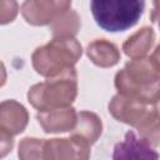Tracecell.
<instances>
[{"label":"cell","instance_id":"cell-1","mask_svg":"<svg viewBox=\"0 0 160 160\" xmlns=\"http://www.w3.org/2000/svg\"><path fill=\"white\" fill-rule=\"evenodd\" d=\"M119 94L154 105L160 99V68L150 58L131 59L115 75Z\"/></svg>","mask_w":160,"mask_h":160},{"label":"cell","instance_id":"cell-2","mask_svg":"<svg viewBox=\"0 0 160 160\" xmlns=\"http://www.w3.org/2000/svg\"><path fill=\"white\" fill-rule=\"evenodd\" d=\"M78 95V74L75 68L46 78L45 81L32 85L28 91L29 102L38 109L51 110L70 106Z\"/></svg>","mask_w":160,"mask_h":160},{"label":"cell","instance_id":"cell-3","mask_svg":"<svg viewBox=\"0 0 160 160\" xmlns=\"http://www.w3.org/2000/svg\"><path fill=\"white\" fill-rule=\"evenodd\" d=\"M81 54V45L75 38H54L50 42L35 49L31 64L38 74L51 78L74 68Z\"/></svg>","mask_w":160,"mask_h":160},{"label":"cell","instance_id":"cell-4","mask_svg":"<svg viewBox=\"0 0 160 160\" xmlns=\"http://www.w3.org/2000/svg\"><path fill=\"white\" fill-rule=\"evenodd\" d=\"M144 8L145 0H90L95 22L109 32L132 28L141 18Z\"/></svg>","mask_w":160,"mask_h":160},{"label":"cell","instance_id":"cell-5","mask_svg":"<svg viewBox=\"0 0 160 160\" xmlns=\"http://www.w3.org/2000/svg\"><path fill=\"white\" fill-rule=\"evenodd\" d=\"M71 8V0H25L21 15L34 26L50 25Z\"/></svg>","mask_w":160,"mask_h":160},{"label":"cell","instance_id":"cell-6","mask_svg":"<svg viewBox=\"0 0 160 160\" xmlns=\"http://www.w3.org/2000/svg\"><path fill=\"white\" fill-rule=\"evenodd\" d=\"M152 105L140 101L135 98L116 94L109 102V112L124 124L136 128L149 114Z\"/></svg>","mask_w":160,"mask_h":160},{"label":"cell","instance_id":"cell-7","mask_svg":"<svg viewBox=\"0 0 160 160\" xmlns=\"http://www.w3.org/2000/svg\"><path fill=\"white\" fill-rule=\"evenodd\" d=\"M90 145L75 136L44 139L41 159H88Z\"/></svg>","mask_w":160,"mask_h":160},{"label":"cell","instance_id":"cell-8","mask_svg":"<svg viewBox=\"0 0 160 160\" xmlns=\"http://www.w3.org/2000/svg\"><path fill=\"white\" fill-rule=\"evenodd\" d=\"M36 119L42 130L48 134L71 131L76 124L78 114L74 108H58L51 110L38 111Z\"/></svg>","mask_w":160,"mask_h":160},{"label":"cell","instance_id":"cell-9","mask_svg":"<svg viewBox=\"0 0 160 160\" xmlns=\"http://www.w3.org/2000/svg\"><path fill=\"white\" fill-rule=\"evenodd\" d=\"M26 109L15 100H5L0 105V132L15 136L22 132L28 125Z\"/></svg>","mask_w":160,"mask_h":160},{"label":"cell","instance_id":"cell-10","mask_svg":"<svg viewBox=\"0 0 160 160\" xmlns=\"http://www.w3.org/2000/svg\"><path fill=\"white\" fill-rule=\"evenodd\" d=\"M114 159H158L159 154L148 141L138 138L134 131L129 130L121 142L114 148Z\"/></svg>","mask_w":160,"mask_h":160},{"label":"cell","instance_id":"cell-11","mask_svg":"<svg viewBox=\"0 0 160 160\" xmlns=\"http://www.w3.org/2000/svg\"><path fill=\"white\" fill-rule=\"evenodd\" d=\"M102 132V122L101 119L91 111L82 110L78 112V119L74 129L71 130V136H75L90 146L96 142Z\"/></svg>","mask_w":160,"mask_h":160},{"label":"cell","instance_id":"cell-12","mask_svg":"<svg viewBox=\"0 0 160 160\" xmlns=\"http://www.w3.org/2000/svg\"><path fill=\"white\" fill-rule=\"evenodd\" d=\"M86 55L92 64L100 68H111L120 60L118 46L105 39H96L86 48Z\"/></svg>","mask_w":160,"mask_h":160},{"label":"cell","instance_id":"cell-13","mask_svg":"<svg viewBox=\"0 0 160 160\" xmlns=\"http://www.w3.org/2000/svg\"><path fill=\"white\" fill-rule=\"evenodd\" d=\"M155 42V32L151 28L144 26L131 36L126 39L122 44V50L130 59L145 58V55L151 50Z\"/></svg>","mask_w":160,"mask_h":160},{"label":"cell","instance_id":"cell-14","mask_svg":"<svg viewBox=\"0 0 160 160\" xmlns=\"http://www.w3.org/2000/svg\"><path fill=\"white\" fill-rule=\"evenodd\" d=\"M81 22L76 11L68 10L59 19L50 24L52 38H74L80 30Z\"/></svg>","mask_w":160,"mask_h":160},{"label":"cell","instance_id":"cell-15","mask_svg":"<svg viewBox=\"0 0 160 160\" xmlns=\"http://www.w3.org/2000/svg\"><path fill=\"white\" fill-rule=\"evenodd\" d=\"M136 129L139 136L148 141L151 146H158L160 144V114L156 111L154 105Z\"/></svg>","mask_w":160,"mask_h":160},{"label":"cell","instance_id":"cell-16","mask_svg":"<svg viewBox=\"0 0 160 160\" xmlns=\"http://www.w3.org/2000/svg\"><path fill=\"white\" fill-rule=\"evenodd\" d=\"M44 139L36 138H25L19 144V158L21 160H31V159H41Z\"/></svg>","mask_w":160,"mask_h":160},{"label":"cell","instance_id":"cell-17","mask_svg":"<svg viewBox=\"0 0 160 160\" xmlns=\"http://www.w3.org/2000/svg\"><path fill=\"white\" fill-rule=\"evenodd\" d=\"M18 2L15 0H1V15L0 21L2 25L11 22L18 15Z\"/></svg>","mask_w":160,"mask_h":160},{"label":"cell","instance_id":"cell-18","mask_svg":"<svg viewBox=\"0 0 160 160\" xmlns=\"http://www.w3.org/2000/svg\"><path fill=\"white\" fill-rule=\"evenodd\" d=\"M12 146H14V138L0 132V156L4 158L9 151L12 150Z\"/></svg>","mask_w":160,"mask_h":160},{"label":"cell","instance_id":"cell-19","mask_svg":"<svg viewBox=\"0 0 160 160\" xmlns=\"http://www.w3.org/2000/svg\"><path fill=\"white\" fill-rule=\"evenodd\" d=\"M150 20L156 24L160 29V0H152V10L150 14Z\"/></svg>","mask_w":160,"mask_h":160},{"label":"cell","instance_id":"cell-20","mask_svg":"<svg viewBox=\"0 0 160 160\" xmlns=\"http://www.w3.org/2000/svg\"><path fill=\"white\" fill-rule=\"evenodd\" d=\"M151 59L156 62V65L160 68V44L155 48V50H154V52L151 54Z\"/></svg>","mask_w":160,"mask_h":160},{"label":"cell","instance_id":"cell-21","mask_svg":"<svg viewBox=\"0 0 160 160\" xmlns=\"http://www.w3.org/2000/svg\"><path fill=\"white\" fill-rule=\"evenodd\" d=\"M154 108H155V109H156V111L160 114V99H159V100H158V101L154 104Z\"/></svg>","mask_w":160,"mask_h":160}]
</instances>
